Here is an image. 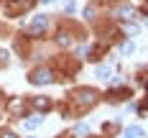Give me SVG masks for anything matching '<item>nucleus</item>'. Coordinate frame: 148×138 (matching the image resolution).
I'll use <instances>...</instances> for the list:
<instances>
[{"label": "nucleus", "mask_w": 148, "mask_h": 138, "mask_svg": "<svg viewBox=\"0 0 148 138\" xmlns=\"http://www.w3.org/2000/svg\"><path fill=\"white\" fill-rule=\"evenodd\" d=\"M46 26H49V21H46L44 15H41V18H36V21H33V23H31V33H44L46 31Z\"/></svg>", "instance_id": "obj_1"}, {"label": "nucleus", "mask_w": 148, "mask_h": 138, "mask_svg": "<svg viewBox=\"0 0 148 138\" xmlns=\"http://www.w3.org/2000/svg\"><path fill=\"white\" fill-rule=\"evenodd\" d=\"M31 79H33V82H49V79H51V69H36V72H33V74H31Z\"/></svg>", "instance_id": "obj_2"}, {"label": "nucleus", "mask_w": 148, "mask_h": 138, "mask_svg": "<svg viewBox=\"0 0 148 138\" xmlns=\"http://www.w3.org/2000/svg\"><path fill=\"white\" fill-rule=\"evenodd\" d=\"M33 105L38 107V110H49V100H44V97H38V100H33Z\"/></svg>", "instance_id": "obj_3"}, {"label": "nucleus", "mask_w": 148, "mask_h": 138, "mask_svg": "<svg viewBox=\"0 0 148 138\" xmlns=\"http://www.w3.org/2000/svg\"><path fill=\"white\" fill-rule=\"evenodd\" d=\"M3 138H15V136L10 133V130H5V133H3Z\"/></svg>", "instance_id": "obj_4"}, {"label": "nucleus", "mask_w": 148, "mask_h": 138, "mask_svg": "<svg viewBox=\"0 0 148 138\" xmlns=\"http://www.w3.org/2000/svg\"><path fill=\"white\" fill-rule=\"evenodd\" d=\"M143 10H146V13H148V3H146V8H143Z\"/></svg>", "instance_id": "obj_5"}]
</instances>
